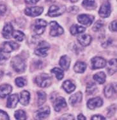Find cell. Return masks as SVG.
<instances>
[{
  "label": "cell",
  "mask_w": 117,
  "mask_h": 120,
  "mask_svg": "<svg viewBox=\"0 0 117 120\" xmlns=\"http://www.w3.org/2000/svg\"><path fill=\"white\" fill-rule=\"evenodd\" d=\"M11 64L13 69L17 73H22L26 69L25 60L20 56H14L11 60Z\"/></svg>",
  "instance_id": "cell-1"
},
{
  "label": "cell",
  "mask_w": 117,
  "mask_h": 120,
  "mask_svg": "<svg viewBox=\"0 0 117 120\" xmlns=\"http://www.w3.org/2000/svg\"><path fill=\"white\" fill-rule=\"evenodd\" d=\"M36 83L39 87H47L51 83V76L46 73H42L37 76Z\"/></svg>",
  "instance_id": "cell-2"
},
{
  "label": "cell",
  "mask_w": 117,
  "mask_h": 120,
  "mask_svg": "<svg viewBox=\"0 0 117 120\" xmlns=\"http://www.w3.org/2000/svg\"><path fill=\"white\" fill-rule=\"evenodd\" d=\"M50 46L46 41H42L38 45L37 48L35 51V54L38 56L45 57L47 55V52L49 49Z\"/></svg>",
  "instance_id": "cell-3"
},
{
  "label": "cell",
  "mask_w": 117,
  "mask_h": 120,
  "mask_svg": "<svg viewBox=\"0 0 117 120\" xmlns=\"http://www.w3.org/2000/svg\"><path fill=\"white\" fill-rule=\"evenodd\" d=\"M50 35L53 37L61 35L64 34V30L63 28L60 26L56 21H51L50 22Z\"/></svg>",
  "instance_id": "cell-4"
},
{
  "label": "cell",
  "mask_w": 117,
  "mask_h": 120,
  "mask_svg": "<svg viewBox=\"0 0 117 120\" xmlns=\"http://www.w3.org/2000/svg\"><path fill=\"white\" fill-rule=\"evenodd\" d=\"M47 25L46 21L44 19H37L35 21L33 27V31L37 35H42L45 31Z\"/></svg>",
  "instance_id": "cell-5"
},
{
  "label": "cell",
  "mask_w": 117,
  "mask_h": 120,
  "mask_svg": "<svg viewBox=\"0 0 117 120\" xmlns=\"http://www.w3.org/2000/svg\"><path fill=\"white\" fill-rule=\"evenodd\" d=\"M106 66V61L103 57L95 56L91 60V66L92 69L103 68Z\"/></svg>",
  "instance_id": "cell-6"
},
{
  "label": "cell",
  "mask_w": 117,
  "mask_h": 120,
  "mask_svg": "<svg viewBox=\"0 0 117 120\" xmlns=\"http://www.w3.org/2000/svg\"><path fill=\"white\" fill-rule=\"evenodd\" d=\"M65 11V6H56V5H52L49 8L48 15L50 17H58L63 14Z\"/></svg>",
  "instance_id": "cell-7"
},
{
  "label": "cell",
  "mask_w": 117,
  "mask_h": 120,
  "mask_svg": "<svg viewBox=\"0 0 117 120\" xmlns=\"http://www.w3.org/2000/svg\"><path fill=\"white\" fill-rule=\"evenodd\" d=\"M44 11V8L42 7H33L26 8L25 10V14L31 16V17H36L39 16Z\"/></svg>",
  "instance_id": "cell-8"
},
{
  "label": "cell",
  "mask_w": 117,
  "mask_h": 120,
  "mask_svg": "<svg viewBox=\"0 0 117 120\" xmlns=\"http://www.w3.org/2000/svg\"><path fill=\"white\" fill-rule=\"evenodd\" d=\"M99 14L103 18L108 17L111 14V5L109 2H105L101 5Z\"/></svg>",
  "instance_id": "cell-9"
},
{
  "label": "cell",
  "mask_w": 117,
  "mask_h": 120,
  "mask_svg": "<svg viewBox=\"0 0 117 120\" xmlns=\"http://www.w3.org/2000/svg\"><path fill=\"white\" fill-rule=\"evenodd\" d=\"M78 20L81 24L85 26H90L94 20L93 15L88 14H81L78 17Z\"/></svg>",
  "instance_id": "cell-10"
},
{
  "label": "cell",
  "mask_w": 117,
  "mask_h": 120,
  "mask_svg": "<svg viewBox=\"0 0 117 120\" xmlns=\"http://www.w3.org/2000/svg\"><path fill=\"white\" fill-rule=\"evenodd\" d=\"M103 101L102 98L100 97H96V98H92L90 100H89L87 103V106L90 109L93 110L96 108L101 107L103 105Z\"/></svg>",
  "instance_id": "cell-11"
},
{
  "label": "cell",
  "mask_w": 117,
  "mask_h": 120,
  "mask_svg": "<svg viewBox=\"0 0 117 120\" xmlns=\"http://www.w3.org/2000/svg\"><path fill=\"white\" fill-rule=\"evenodd\" d=\"M50 108L49 107H44L40 108L39 110H37L35 113V116L37 119L42 120L45 119L47 117H48V116L50 114Z\"/></svg>",
  "instance_id": "cell-12"
},
{
  "label": "cell",
  "mask_w": 117,
  "mask_h": 120,
  "mask_svg": "<svg viewBox=\"0 0 117 120\" xmlns=\"http://www.w3.org/2000/svg\"><path fill=\"white\" fill-rule=\"evenodd\" d=\"M67 107V103L63 97H58L54 100V109L56 112H59L64 108Z\"/></svg>",
  "instance_id": "cell-13"
},
{
  "label": "cell",
  "mask_w": 117,
  "mask_h": 120,
  "mask_svg": "<svg viewBox=\"0 0 117 120\" xmlns=\"http://www.w3.org/2000/svg\"><path fill=\"white\" fill-rule=\"evenodd\" d=\"M19 45L16 42H5L3 44V47L1 49L6 53H10V52L18 48Z\"/></svg>",
  "instance_id": "cell-14"
},
{
  "label": "cell",
  "mask_w": 117,
  "mask_h": 120,
  "mask_svg": "<svg viewBox=\"0 0 117 120\" xmlns=\"http://www.w3.org/2000/svg\"><path fill=\"white\" fill-rule=\"evenodd\" d=\"M12 91V86L9 84H3L0 86V98H4L9 95Z\"/></svg>",
  "instance_id": "cell-15"
},
{
  "label": "cell",
  "mask_w": 117,
  "mask_h": 120,
  "mask_svg": "<svg viewBox=\"0 0 117 120\" xmlns=\"http://www.w3.org/2000/svg\"><path fill=\"white\" fill-rule=\"evenodd\" d=\"M19 101V95L17 94H14L9 96L7 100V107L15 108Z\"/></svg>",
  "instance_id": "cell-16"
},
{
  "label": "cell",
  "mask_w": 117,
  "mask_h": 120,
  "mask_svg": "<svg viewBox=\"0 0 117 120\" xmlns=\"http://www.w3.org/2000/svg\"><path fill=\"white\" fill-rule=\"evenodd\" d=\"M14 28L11 23L8 22L5 25V26L3 29V36L5 39H10L12 36Z\"/></svg>",
  "instance_id": "cell-17"
},
{
  "label": "cell",
  "mask_w": 117,
  "mask_h": 120,
  "mask_svg": "<svg viewBox=\"0 0 117 120\" xmlns=\"http://www.w3.org/2000/svg\"><path fill=\"white\" fill-rule=\"evenodd\" d=\"M78 40L79 44L83 46H87L92 42V37L88 34H83L78 37Z\"/></svg>",
  "instance_id": "cell-18"
},
{
  "label": "cell",
  "mask_w": 117,
  "mask_h": 120,
  "mask_svg": "<svg viewBox=\"0 0 117 120\" xmlns=\"http://www.w3.org/2000/svg\"><path fill=\"white\" fill-rule=\"evenodd\" d=\"M30 100V94L28 91H22L20 94L19 101L22 105H28Z\"/></svg>",
  "instance_id": "cell-19"
},
{
  "label": "cell",
  "mask_w": 117,
  "mask_h": 120,
  "mask_svg": "<svg viewBox=\"0 0 117 120\" xmlns=\"http://www.w3.org/2000/svg\"><path fill=\"white\" fill-rule=\"evenodd\" d=\"M83 98V94L81 92H78L76 94L72 95L69 98V103L72 105H75L77 103L81 101Z\"/></svg>",
  "instance_id": "cell-20"
},
{
  "label": "cell",
  "mask_w": 117,
  "mask_h": 120,
  "mask_svg": "<svg viewBox=\"0 0 117 120\" xmlns=\"http://www.w3.org/2000/svg\"><path fill=\"white\" fill-rule=\"evenodd\" d=\"M70 64H71V59L67 55H64L61 56L59 62V64L60 67L64 70H68V69L70 67Z\"/></svg>",
  "instance_id": "cell-21"
},
{
  "label": "cell",
  "mask_w": 117,
  "mask_h": 120,
  "mask_svg": "<svg viewBox=\"0 0 117 120\" xmlns=\"http://www.w3.org/2000/svg\"><path fill=\"white\" fill-rule=\"evenodd\" d=\"M107 72L110 75H112L115 72H117V59H111L108 62Z\"/></svg>",
  "instance_id": "cell-22"
},
{
  "label": "cell",
  "mask_w": 117,
  "mask_h": 120,
  "mask_svg": "<svg viewBox=\"0 0 117 120\" xmlns=\"http://www.w3.org/2000/svg\"><path fill=\"white\" fill-rule=\"evenodd\" d=\"M63 87L67 93H71L75 90L76 86L71 81L66 80L63 83Z\"/></svg>",
  "instance_id": "cell-23"
},
{
  "label": "cell",
  "mask_w": 117,
  "mask_h": 120,
  "mask_svg": "<svg viewBox=\"0 0 117 120\" xmlns=\"http://www.w3.org/2000/svg\"><path fill=\"white\" fill-rule=\"evenodd\" d=\"M86 30V28L85 27L81 26L78 25H72L71 28V34L73 35H76L77 34H82Z\"/></svg>",
  "instance_id": "cell-24"
},
{
  "label": "cell",
  "mask_w": 117,
  "mask_h": 120,
  "mask_svg": "<svg viewBox=\"0 0 117 120\" xmlns=\"http://www.w3.org/2000/svg\"><path fill=\"white\" fill-rule=\"evenodd\" d=\"M106 75L103 71L97 73L93 75V79L95 82H97L99 84H103L106 82Z\"/></svg>",
  "instance_id": "cell-25"
},
{
  "label": "cell",
  "mask_w": 117,
  "mask_h": 120,
  "mask_svg": "<svg viewBox=\"0 0 117 120\" xmlns=\"http://www.w3.org/2000/svg\"><path fill=\"white\" fill-rule=\"evenodd\" d=\"M86 68V64L83 62H78L74 65V71L78 73H83L85 72Z\"/></svg>",
  "instance_id": "cell-26"
},
{
  "label": "cell",
  "mask_w": 117,
  "mask_h": 120,
  "mask_svg": "<svg viewBox=\"0 0 117 120\" xmlns=\"http://www.w3.org/2000/svg\"><path fill=\"white\" fill-rule=\"evenodd\" d=\"M37 95H38V105L39 106L42 105L46 101V94L44 91H40L37 92Z\"/></svg>",
  "instance_id": "cell-27"
},
{
  "label": "cell",
  "mask_w": 117,
  "mask_h": 120,
  "mask_svg": "<svg viewBox=\"0 0 117 120\" xmlns=\"http://www.w3.org/2000/svg\"><path fill=\"white\" fill-rule=\"evenodd\" d=\"M117 92V90L114 88V87L111 84H109L107 85L104 89V94L105 96L107 98H110L111 96L114 93Z\"/></svg>",
  "instance_id": "cell-28"
},
{
  "label": "cell",
  "mask_w": 117,
  "mask_h": 120,
  "mask_svg": "<svg viewBox=\"0 0 117 120\" xmlns=\"http://www.w3.org/2000/svg\"><path fill=\"white\" fill-rule=\"evenodd\" d=\"M12 37L18 41H22L25 39V35L24 33L19 30H15L13 32Z\"/></svg>",
  "instance_id": "cell-29"
},
{
  "label": "cell",
  "mask_w": 117,
  "mask_h": 120,
  "mask_svg": "<svg viewBox=\"0 0 117 120\" xmlns=\"http://www.w3.org/2000/svg\"><path fill=\"white\" fill-rule=\"evenodd\" d=\"M51 72L55 74L56 78L59 80H61V79L64 78V71L62 69H61L58 68H53L52 69Z\"/></svg>",
  "instance_id": "cell-30"
},
{
  "label": "cell",
  "mask_w": 117,
  "mask_h": 120,
  "mask_svg": "<svg viewBox=\"0 0 117 120\" xmlns=\"http://www.w3.org/2000/svg\"><path fill=\"white\" fill-rule=\"evenodd\" d=\"M14 116L15 119L17 120H26V112L22 110H16L14 113Z\"/></svg>",
  "instance_id": "cell-31"
},
{
  "label": "cell",
  "mask_w": 117,
  "mask_h": 120,
  "mask_svg": "<svg viewBox=\"0 0 117 120\" xmlns=\"http://www.w3.org/2000/svg\"><path fill=\"white\" fill-rule=\"evenodd\" d=\"M83 6L88 9L94 8L95 6V0H84L83 2Z\"/></svg>",
  "instance_id": "cell-32"
},
{
  "label": "cell",
  "mask_w": 117,
  "mask_h": 120,
  "mask_svg": "<svg viewBox=\"0 0 117 120\" xmlns=\"http://www.w3.org/2000/svg\"><path fill=\"white\" fill-rule=\"evenodd\" d=\"M97 89V86L94 83H90L86 87V93L89 95H92L94 93Z\"/></svg>",
  "instance_id": "cell-33"
},
{
  "label": "cell",
  "mask_w": 117,
  "mask_h": 120,
  "mask_svg": "<svg viewBox=\"0 0 117 120\" xmlns=\"http://www.w3.org/2000/svg\"><path fill=\"white\" fill-rule=\"evenodd\" d=\"M15 83L18 87H22L26 84V80L22 77H18L15 79Z\"/></svg>",
  "instance_id": "cell-34"
},
{
  "label": "cell",
  "mask_w": 117,
  "mask_h": 120,
  "mask_svg": "<svg viewBox=\"0 0 117 120\" xmlns=\"http://www.w3.org/2000/svg\"><path fill=\"white\" fill-rule=\"evenodd\" d=\"M103 26H104V21L102 20H98L93 25V30L94 32H97L98 30H99Z\"/></svg>",
  "instance_id": "cell-35"
},
{
  "label": "cell",
  "mask_w": 117,
  "mask_h": 120,
  "mask_svg": "<svg viewBox=\"0 0 117 120\" xmlns=\"http://www.w3.org/2000/svg\"><path fill=\"white\" fill-rule=\"evenodd\" d=\"M116 109L117 107L115 105L110 106V107L107 109V115L109 117H111V116H113L115 114V111H116Z\"/></svg>",
  "instance_id": "cell-36"
},
{
  "label": "cell",
  "mask_w": 117,
  "mask_h": 120,
  "mask_svg": "<svg viewBox=\"0 0 117 120\" xmlns=\"http://www.w3.org/2000/svg\"><path fill=\"white\" fill-rule=\"evenodd\" d=\"M8 56H9V55L8 53L4 52L1 48L0 49V60H3L8 59Z\"/></svg>",
  "instance_id": "cell-37"
},
{
  "label": "cell",
  "mask_w": 117,
  "mask_h": 120,
  "mask_svg": "<svg viewBox=\"0 0 117 120\" xmlns=\"http://www.w3.org/2000/svg\"><path fill=\"white\" fill-rule=\"evenodd\" d=\"M9 116L5 111L0 110V120H9Z\"/></svg>",
  "instance_id": "cell-38"
},
{
  "label": "cell",
  "mask_w": 117,
  "mask_h": 120,
  "mask_svg": "<svg viewBox=\"0 0 117 120\" xmlns=\"http://www.w3.org/2000/svg\"><path fill=\"white\" fill-rule=\"evenodd\" d=\"M110 29L113 32H117V20L113 21L110 25Z\"/></svg>",
  "instance_id": "cell-39"
},
{
  "label": "cell",
  "mask_w": 117,
  "mask_h": 120,
  "mask_svg": "<svg viewBox=\"0 0 117 120\" xmlns=\"http://www.w3.org/2000/svg\"><path fill=\"white\" fill-rule=\"evenodd\" d=\"M61 120H74V118L73 116L71 114H64V115L62 116V117L60 118Z\"/></svg>",
  "instance_id": "cell-40"
},
{
  "label": "cell",
  "mask_w": 117,
  "mask_h": 120,
  "mask_svg": "<svg viewBox=\"0 0 117 120\" xmlns=\"http://www.w3.org/2000/svg\"><path fill=\"white\" fill-rule=\"evenodd\" d=\"M106 118L103 116L99 115V114H97V115H94L93 117H92V120H105Z\"/></svg>",
  "instance_id": "cell-41"
},
{
  "label": "cell",
  "mask_w": 117,
  "mask_h": 120,
  "mask_svg": "<svg viewBox=\"0 0 117 120\" xmlns=\"http://www.w3.org/2000/svg\"><path fill=\"white\" fill-rule=\"evenodd\" d=\"M7 10V7L4 5H0V14H4Z\"/></svg>",
  "instance_id": "cell-42"
},
{
  "label": "cell",
  "mask_w": 117,
  "mask_h": 120,
  "mask_svg": "<svg viewBox=\"0 0 117 120\" xmlns=\"http://www.w3.org/2000/svg\"><path fill=\"white\" fill-rule=\"evenodd\" d=\"M39 0H25V1L28 4H31V5H33V4H36Z\"/></svg>",
  "instance_id": "cell-43"
},
{
  "label": "cell",
  "mask_w": 117,
  "mask_h": 120,
  "mask_svg": "<svg viewBox=\"0 0 117 120\" xmlns=\"http://www.w3.org/2000/svg\"><path fill=\"white\" fill-rule=\"evenodd\" d=\"M78 120H86V117L85 116H84L83 114H80L78 116Z\"/></svg>",
  "instance_id": "cell-44"
},
{
  "label": "cell",
  "mask_w": 117,
  "mask_h": 120,
  "mask_svg": "<svg viewBox=\"0 0 117 120\" xmlns=\"http://www.w3.org/2000/svg\"><path fill=\"white\" fill-rule=\"evenodd\" d=\"M3 76V71H0V81H1V79H2Z\"/></svg>",
  "instance_id": "cell-45"
},
{
  "label": "cell",
  "mask_w": 117,
  "mask_h": 120,
  "mask_svg": "<svg viewBox=\"0 0 117 120\" xmlns=\"http://www.w3.org/2000/svg\"><path fill=\"white\" fill-rule=\"evenodd\" d=\"M79 0H71V1L72 3H74V2H76V1H78Z\"/></svg>",
  "instance_id": "cell-46"
}]
</instances>
